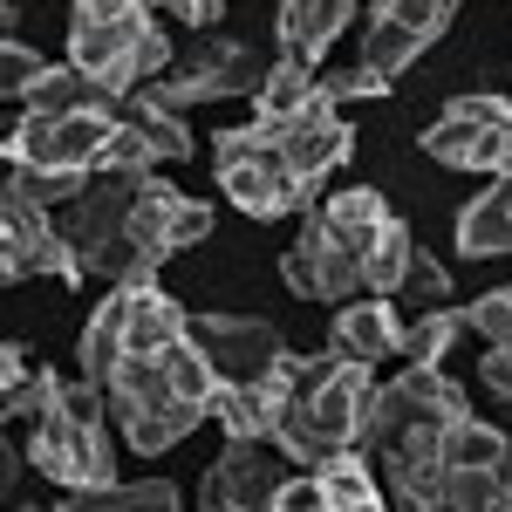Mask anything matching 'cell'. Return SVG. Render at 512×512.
<instances>
[{
  "label": "cell",
  "mask_w": 512,
  "mask_h": 512,
  "mask_svg": "<svg viewBox=\"0 0 512 512\" xmlns=\"http://www.w3.org/2000/svg\"><path fill=\"white\" fill-rule=\"evenodd\" d=\"M0 280H82V260L69 253V233L55 212L28 205L21 192H0Z\"/></svg>",
  "instance_id": "cell-11"
},
{
  "label": "cell",
  "mask_w": 512,
  "mask_h": 512,
  "mask_svg": "<svg viewBox=\"0 0 512 512\" xmlns=\"http://www.w3.org/2000/svg\"><path fill=\"white\" fill-rule=\"evenodd\" d=\"M123 96H110L103 82H89L82 69H48V76L21 96V117H48V123H62V117H110Z\"/></svg>",
  "instance_id": "cell-21"
},
{
  "label": "cell",
  "mask_w": 512,
  "mask_h": 512,
  "mask_svg": "<svg viewBox=\"0 0 512 512\" xmlns=\"http://www.w3.org/2000/svg\"><path fill=\"white\" fill-rule=\"evenodd\" d=\"M28 376H35V369H28V355H21V342H7V349H0V403L28 390Z\"/></svg>",
  "instance_id": "cell-38"
},
{
  "label": "cell",
  "mask_w": 512,
  "mask_h": 512,
  "mask_svg": "<svg viewBox=\"0 0 512 512\" xmlns=\"http://www.w3.org/2000/svg\"><path fill=\"white\" fill-rule=\"evenodd\" d=\"M328 349L342 355V362H362V369L390 362V355L403 349L396 301H383V294H362V301H349V308H335V321H328Z\"/></svg>",
  "instance_id": "cell-17"
},
{
  "label": "cell",
  "mask_w": 512,
  "mask_h": 512,
  "mask_svg": "<svg viewBox=\"0 0 512 512\" xmlns=\"http://www.w3.org/2000/svg\"><path fill=\"white\" fill-rule=\"evenodd\" d=\"M287 383H246V390H219V403H212V417H219V431L233 437V444H274L280 417H287Z\"/></svg>",
  "instance_id": "cell-20"
},
{
  "label": "cell",
  "mask_w": 512,
  "mask_h": 512,
  "mask_svg": "<svg viewBox=\"0 0 512 512\" xmlns=\"http://www.w3.org/2000/svg\"><path fill=\"white\" fill-rule=\"evenodd\" d=\"M212 164H219V192L233 198L246 219H287L308 205V185L294 178V164L280 151L274 123H246V130H219L212 137Z\"/></svg>",
  "instance_id": "cell-6"
},
{
  "label": "cell",
  "mask_w": 512,
  "mask_h": 512,
  "mask_svg": "<svg viewBox=\"0 0 512 512\" xmlns=\"http://www.w3.org/2000/svg\"><path fill=\"white\" fill-rule=\"evenodd\" d=\"M14 512H55V506H28V499H21V506H14Z\"/></svg>",
  "instance_id": "cell-41"
},
{
  "label": "cell",
  "mask_w": 512,
  "mask_h": 512,
  "mask_svg": "<svg viewBox=\"0 0 512 512\" xmlns=\"http://www.w3.org/2000/svg\"><path fill=\"white\" fill-rule=\"evenodd\" d=\"M458 335H472L465 328V308H431V315H417L403 328V369H444V349L458 342Z\"/></svg>",
  "instance_id": "cell-29"
},
{
  "label": "cell",
  "mask_w": 512,
  "mask_h": 512,
  "mask_svg": "<svg viewBox=\"0 0 512 512\" xmlns=\"http://www.w3.org/2000/svg\"><path fill=\"white\" fill-rule=\"evenodd\" d=\"M103 424H110L103 390H89L82 376H69L62 396L28 424V465H35L41 478H55L62 492H103V485H123Z\"/></svg>",
  "instance_id": "cell-3"
},
{
  "label": "cell",
  "mask_w": 512,
  "mask_h": 512,
  "mask_svg": "<svg viewBox=\"0 0 512 512\" xmlns=\"http://www.w3.org/2000/svg\"><path fill=\"white\" fill-rule=\"evenodd\" d=\"M465 328L485 335V349H512V287H492L465 308Z\"/></svg>",
  "instance_id": "cell-32"
},
{
  "label": "cell",
  "mask_w": 512,
  "mask_h": 512,
  "mask_svg": "<svg viewBox=\"0 0 512 512\" xmlns=\"http://www.w3.org/2000/svg\"><path fill=\"white\" fill-rule=\"evenodd\" d=\"M48 69H55L48 55H35L28 41H14V35H7V48H0V89H7V103H21V96H28V89H35V82L48 76Z\"/></svg>",
  "instance_id": "cell-33"
},
{
  "label": "cell",
  "mask_w": 512,
  "mask_h": 512,
  "mask_svg": "<svg viewBox=\"0 0 512 512\" xmlns=\"http://www.w3.org/2000/svg\"><path fill=\"white\" fill-rule=\"evenodd\" d=\"M192 335V315L158 294V287H130V335H123V355H164L171 342Z\"/></svg>",
  "instance_id": "cell-23"
},
{
  "label": "cell",
  "mask_w": 512,
  "mask_h": 512,
  "mask_svg": "<svg viewBox=\"0 0 512 512\" xmlns=\"http://www.w3.org/2000/svg\"><path fill=\"white\" fill-rule=\"evenodd\" d=\"M117 137V110L110 117H21L7 130V164L14 171H69V178H96Z\"/></svg>",
  "instance_id": "cell-9"
},
{
  "label": "cell",
  "mask_w": 512,
  "mask_h": 512,
  "mask_svg": "<svg viewBox=\"0 0 512 512\" xmlns=\"http://www.w3.org/2000/svg\"><path fill=\"white\" fill-rule=\"evenodd\" d=\"M410 253H417L410 226H403V219H390V226H383V239L369 246V260H362V274H369V294L396 301V287H403V267H410Z\"/></svg>",
  "instance_id": "cell-30"
},
{
  "label": "cell",
  "mask_w": 512,
  "mask_h": 512,
  "mask_svg": "<svg viewBox=\"0 0 512 512\" xmlns=\"http://www.w3.org/2000/svg\"><path fill=\"white\" fill-rule=\"evenodd\" d=\"M417 144H424V158L451 164V171L506 178L512 171V96H451Z\"/></svg>",
  "instance_id": "cell-8"
},
{
  "label": "cell",
  "mask_w": 512,
  "mask_h": 512,
  "mask_svg": "<svg viewBox=\"0 0 512 512\" xmlns=\"http://www.w3.org/2000/svg\"><path fill=\"white\" fill-rule=\"evenodd\" d=\"M355 21L349 0H287L274 14V35H280V55L287 62H308V69H321V55L335 48V35Z\"/></svg>",
  "instance_id": "cell-18"
},
{
  "label": "cell",
  "mask_w": 512,
  "mask_h": 512,
  "mask_svg": "<svg viewBox=\"0 0 512 512\" xmlns=\"http://www.w3.org/2000/svg\"><path fill=\"white\" fill-rule=\"evenodd\" d=\"M171 41L144 0H76L69 7V69L103 82L110 96H137L171 69Z\"/></svg>",
  "instance_id": "cell-2"
},
{
  "label": "cell",
  "mask_w": 512,
  "mask_h": 512,
  "mask_svg": "<svg viewBox=\"0 0 512 512\" xmlns=\"http://www.w3.org/2000/svg\"><path fill=\"white\" fill-rule=\"evenodd\" d=\"M164 14H171V21H185V28H212V21H226V7H219V0H192V7L178 0V7H164Z\"/></svg>",
  "instance_id": "cell-39"
},
{
  "label": "cell",
  "mask_w": 512,
  "mask_h": 512,
  "mask_svg": "<svg viewBox=\"0 0 512 512\" xmlns=\"http://www.w3.org/2000/svg\"><path fill=\"white\" fill-rule=\"evenodd\" d=\"M499 512H512V465H506V506H499Z\"/></svg>",
  "instance_id": "cell-40"
},
{
  "label": "cell",
  "mask_w": 512,
  "mask_h": 512,
  "mask_svg": "<svg viewBox=\"0 0 512 512\" xmlns=\"http://www.w3.org/2000/svg\"><path fill=\"white\" fill-rule=\"evenodd\" d=\"M123 335H130V287H117V294H103V308L89 315V328H82L76 376L89 383V390H103V383H110V369L123 362Z\"/></svg>",
  "instance_id": "cell-22"
},
{
  "label": "cell",
  "mask_w": 512,
  "mask_h": 512,
  "mask_svg": "<svg viewBox=\"0 0 512 512\" xmlns=\"http://www.w3.org/2000/svg\"><path fill=\"white\" fill-rule=\"evenodd\" d=\"M274 512H328V499H321L315 472H294V478H287V492H280V506H274Z\"/></svg>",
  "instance_id": "cell-36"
},
{
  "label": "cell",
  "mask_w": 512,
  "mask_h": 512,
  "mask_svg": "<svg viewBox=\"0 0 512 512\" xmlns=\"http://www.w3.org/2000/svg\"><path fill=\"white\" fill-rule=\"evenodd\" d=\"M267 55L253 48V41L239 35H198L171 69H164L151 89H158L164 103L185 117L192 103H226V96H260V82H267Z\"/></svg>",
  "instance_id": "cell-7"
},
{
  "label": "cell",
  "mask_w": 512,
  "mask_h": 512,
  "mask_svg": "<svg viewBox=\"0 0 512 512\" xmlns=\"http://www.w3.org/2000/svg\"><path fill=\"white\" fill-rule=\"evenodd\" d=\"M151 178H137V171H96L82 185V198L62 212V233H69V253L82 260V274L110 280V287H130V274H137V212H144V185Z\"/></svg>",
  "instance_id": "cell-4"
},
{
  "label": "cell",
  "mask_w": 512,
  "mask_h": 512,
  "mask_svg": "<svg viewBox=\"0 0 512 512\" xmlns=\"http://www.w3.org/2000/svg\"><path fill=\"white\" fill-rule=\"evenodd\" d=\"M478 383L512 403V349H485V355H478Z\"/></svg>",
  "instance_id": "cell-37"
},
{
  "label": "cell",
  "mask_w": 512,
  "mask_h": 512,
  "mask_svg": "<svg viewBox=\"0 0 512 512\" xmlns=\"http://www.w3.org/2000/svg\"><path fill=\"white\" fill-rule=\"evenodd\" d=\"M512 253V212L499 205V192L485 185V192L458 212V260H499Z\"/></svg>",
  "instance_id": "cell-28"
},
{
  "label": "cell",
  "mask_w": 512,
  "mask_h": 512,
  "mask_svg": "<svg viewBox=\"0 0 512 512\" xmlns=\"http://www.w3.org/2000/svg\"><path fill=\"white\" fill-rule=\"evenodd\" d=\"M117 123H123V130H137V137H144V144H151L164 164H171V158H192V123L178 117V110L164 103L158 89H137V96H123V103H117Z\"/></svg>",
  "instance_id": "cell-24"
},
{
  "label": "cell",
  "mask_w": 512,
  "mask_h": 512,
  "mask_svg": "<svg viewBox=\"0 0 512 512\" xmlns=\"http://www.w3.org/2000/svg\"><path fill=\"white\" fill-rule=\"evenodd\" d=\"M321 499H328V512H383L390 506V492H383V478H376V465L362 458V451H342V458H328L315 472Z\"/></svg>",
  "instance_id": "cell-25"
},
{
  "label": "cell",
  "mask_w": 512,
  "mask_h": 512,
  "mask_svg": "<svg viewBox=\"0 0 512 512\" xmlns=\"http://www.w3.org/2000/svg\"><path fill=\"white\" fill-rule=\"evenodd\" d=\"M274 130H280V151H287V164H294V178H301L308 192L355 158V130H349V117H342L328 96H315L301 117L274 123Z\"/></svg>",
  "instance_id": "cell-16"
},
{
  "label": "cell",
  "mask_w": 512,
  "mask_h": 512,
  "mask_svg": "<svg viewBox=\"0 0 512 512\" xmlns=\"http://www.w3.org/2000/svg\"><path fill=\"white\" fill-rule=\"evenodd\" d=\"M390 89H396V82L369 76L362 62H355V69H335V76H321V96H328L335 110H342V103H376V96H390Z\"/></svg>",
  "instance_id": "cell-35"
},
{
  "label": "cell",
  "mask_w": 512,
  "mask_h": 512,
  "mask_svg": "<svg viewBox=\"0 0 512 512\" xmlns=\"http://www.w3.org/2000/svg\"><path fill=\"white\" fill-rule=\"evenodd\" d=\"M287 478H294V465L274 444H233L226 437V451L198 478V512H274Z\"/></svg>",
  "instance_id": "cell-14"
},
{
  "label": "cell",
  "mask_w": 512,
  "mask_h": 512,
  "mask_svg": "<svg viewBox=\"0 0 512 512\" xmlns=\"http://www.w3.org/2000/svg\"><path fill=\"white\" fill-rule=\"evenodd\" d=\"M55 512H185V492L171 478H137V485H103V492H69Z\"/></svg>",
  "instance_id": "cell-27"
},
{
  "label": "cell",
  "mask_w": 512,
  "mask_h": 512,
  "mask_svg": "<svg viewBox=\"0 0 512 512\" xmlns=\"http://www.w3.org/2000/svg\"><path fill=\"white\" fill-rule=\"evenodd\" d=\"M192 342L205 349L219 390H246V383H274L280 362H287V342L267 315H192Z\"/></svg>",
  "instance_id": "cell-10"
},
{
  "label": "cell",
  "mask_w": 512,
  "mask_h": 512,
  "mask_svg": "<svg viewBox=\"0 0 512 512\" xmlns=\"http://www.w3.org/2000/svg\"><path fill=\"white\" fill-rule=\"evenodd\" d=\"M280 280H287L294 294H308V301H335V308H349V301H362V294H369L362 260H355L349 246H335V239H328V226H321L315 212L301 219V239L287 246Z\"/></svg>",
  "instance_id": "cell-15"
},
{
  "label": "cell",
  "mask_w": 512,
  "mask_h": 512,
  "mask_svg": "<svg viewBox=\"0 0 512 512\" xmlns=\"http://www.w3.org/2000/svg\"><path fill=\"white\" fill-rule=\"evenodd\" d=\"M103 403H110L117 437L137 458H158L171 444H185V437L212 417V410L185 403V390H178L171 369H164V355H123L117 369H110V383H103Z\"/></svg>",
  "instance_id": "cell-5"
},
{
  "label": "cell",
  "mask_w": 512,
  "mask_h": 512,
  "mask_svg": "<svg viewBox=\"0 0 512 512\" xmlns=\"http://www.w3.org/2000/svg\"><path fill=\"white\" fill-rule=\"evenodd\" d=\"M315 219L328 226L335 246H349L355 260H369V246L383 239V226H390L396 212L383 205V192H369V185H342V192H328L315 205Z\"/></svg>",
  "instance_id": "cell-19"
},
{
  "label": "cell",
  "mask_w": 512,
  "mask_h": 512,
  "mask_svg": "<svg viewBox=\"0 0 512 512\" xmlns=\"http://www.w3.org/2000/svg\"><path fill=\"white\" fill-rule=\"evenodd\" d=\"M315 96H321V69L274 55V69H267L260 96H253V123H287V117H301V110H308Z\"/></svg>",
  "instance_id": "cell-26"
},
{
  "label": "cell",
  "mask_w": 512,
  "mask_h": 512,
  "mask_svg": "<svg viewBox=\"0 0 512 512\" xmlns=\"http://www.w3.org/2000/svg\"><path fill=\"white\" fill-rule=\"evenodd\" d=\"M451 21H458L451 0H383V7H369L362 14V69L396 82Z\"/></svg>",
  "instance_id": "cell-13"
},
{
  "label": "cell",
  "mask_w": 512,
  "mask_h": 512,
  "mask_svg": "<svg viewBox=\"0 0 512 512\" xmlns=\"http://www.w3.org/2000/svg\"><path fill=\"white\" fill-rule=\"evenodd\" d=\"M458 417H472V403H465V383H458V376H444V369H403L396 383L376 390L362 451L383 444V437H396V431H444V424H458Z\"/></svg>",
  "instance_id": "cell-12"
},
{
  "label": "cell",
  "mask_w": 512,
  "mask_h": 512,
  "mask_svg": "<svg viewBox=\"0 0 512 512\" xmlns=\"http://www.w3.org/2000/svg\"><path fill=\"white\" fill-rule=\"evenodd\" d=\"M280 383H287V417L274 431V451L294 465V472H321L328 458L342 451H362V431H369V410H376V376L362 362H342L335 349L321 355H287L280 362Z\"/></svg>",
  "instance_id": "cell-1"
},
{
  "label": "cell",
  "mask_w": 512,
  "mask_h": 512,
  "mask_svg": "<svg viewBox=\"0 0 512 512\" xmlns=\"http://www.w3.org/2000/svg\"><path fill=\"white\" fill-rule=\"evenodd\" d=\"M62 383H69V369H35V376H28V390L7 396V424H21V431H28L41 410H48V403L62 396Z\"/></svg>",
  "instance_id": "cell-34"
},
{
  "label": "cell",
  "mask_w": 512,
  "mask_h": 512,
  "mask_svg": "<svg viewBox=\"0 0 512 512\" xmlns=\"http://www.w3.org/2000/svg\"><path fill=\"white\" fill-rule=\"evenodd\" d=\"M444 294H451V267L437 260L431 246H417V253H410V267H403V287H396V301L431 315V308H444Z\"/></svg>",
  "instance_id": "cell-31"
}]
</instances>
